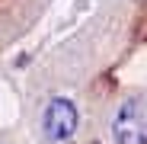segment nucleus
Instances as JSON below:
<instances>
[{"label":"nucleus","instance_id":"1","mask_svg":"<svg viewBox=\"0 0 147 144\" xmlns=\"http://www.w3.org/2000/svg\"><path fill=\"white\" fill-rule=\"evenodd\" d=\"M112 138L118 144H147V99L144 96L121 99L112 118Z\"/></svg>","mask_w":147,"mask_h":144},{"label":"nucleus","instance_id":"2","mask_svg":"<svg viewBox=\"0 0 147 144\" xmlns=\"http://www.w3.org/2000/svg\"><path fill=\"white\" fill-rule=\"evenodd\" d=\"M77 125H80V115H77V106H74L70 99H64V96H58V99L48 103L45 115H42V128H45V138L48 141H70L74 135H77Z\"/></svg>","mask_w":147,"mask_h":144}]
</instances>
